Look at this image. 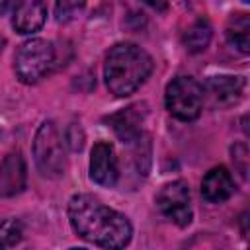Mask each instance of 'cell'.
<instances>
[{
  "instance_id": "obj_1",
  "label": "cell",
  "mask_w": 250,
  "mask_h": 250,
  "mask_svg": "<svg viewBox=\"0 0 250 250\" xmlns=\"http://www.w3.org/2000/svg\"><path fill=\"white\" fill-rule=\"evenodd\" d=\"M68 221L80 238L102 248H125L133 236V227L123 213L88 193L70 197Z\"/></svg>"
},
{
  "instance_id": "obj_2",
  "label": "cell",
  "mask_w": 250,
  "mask_h": 250,
  "mask_svg": "<svg viewBox=\"0 0 250 250\" xmlns=\"http://www.w3.org/2000/svg\"><path fill=\"white\" fill-rule=\"evenodd\" d=\"M152 72L150 55L135 43H117L109 49L104 64V78L107 90L117 96H129Z\"/></svg>"
},
{
  "instance_id": "obj_3",
  "label": "cell",
  "mask_w": 250,
  "mask_h": 250,
  "mask_svg": "<svg viewBox=\"0 0 250 250\" xmlns=\"http://www.w3.org/2000/svg\"><path fill=\"white\" fill-rule=\"evenodd\" d=\"M33 158L39 172L47 178H61L66 170L62 139L53 121H43L33 139Z\"/></svg>"
},
{
  "instance_id": "obj_4",
  "label": "cell",
  "mask_w": 250,
  "mask_h": 250,
  "mask_svg": "<svg viewBox=\"0 0 250 250\" xmlns=\"http://www.w3.org/2000/svg\"><path fill=\"white\" fill-rule=\"evenodd\" d=\"M55 62V47L45 39H29L20 45L14 57L16 76L23 84H35L49 74Z\"/></svg>"
},
{
  "instance_id": "obj_5",
  "label": "cell",
  "mask_w": 250,
  "mask_h": 250,
  "mask_svg": "<svg viewBox=\"0 0 250 250\" xmlns=\"http://www.w3.org/2000/svg\"><path fill=\"white\" fill-rule=\"evenodd\" d=\"M166 109L180 121H193L203 109V90L191 76H178L166 86Z\"/></svg>"
},
{
  "instance_id": "obj_6",
  "label": "cell",
  "mask_w": 250,
  "mask_h": 250,
  "mask_svg": "<svg viewBox=\"0 0 250 250\" xmlns=\"http://www.w3.org/2000/svg\"><path fill=\"white\" fill-rule=\"evenodd\" d=\"M156 205L162 211V215L178 227H188L191 223L189 188L184 180H176L162 186V189L156 195Z\"/></svg>"
},
{
  "instance_id": "obj_7",
  "label": "cell",
  "mask_w": 250,
  "mask_h": 250,
  "mask_svg": "<svg viewBox=\"0 0 250 250\" xmlns=\"http://www.w3.org/2000/svg\"><path fill=\"white\" fill-rule=\"evenodd\" d=\"M244 84L246 82H244L242 76H230V74L211 76L205 82V86H201V90H203V102L207 98L211 102V105H219V107L234 105L242 98Z\"/></svg>"
},
{
  "instance_id": "obj_8",
  "label": "cell",
  "mask_w": 250,
  "mask_h": 250,
  "mask_svg": "<svg viewBox=\"0 0 250 250\" xmlns=\"http://www.w3.org/2000/svg\"><path fill=\"white\" fill-rule=\"evenodd\" d=\"M145 119H146V105L133 104L117 113H111L107 117V123L123 143H135L143 137Z\"/></svg>"
},
{
  "instance_id": "obj_9",
  "label": "cell",
  "mask_w": 250,
  "mask_h": 250,
  "mask_svg": "<svg viewBox=\"0 0 250 250\" xmlns=\"http://www.w3.org/2000/svg\"><path fill=\"white\" fill-rule=\"evenodd\" d=\"M90 178L105 188H111L119 178L115 150L109 143H96L90 156Z\"/></svg>"
},
{
  "instance_id": "obj_10",
  "label": "cell",
  "mask_w": 250,
  "mask_h": 250,
  "mask_svg": "<svg viewBox=\"0 0 250 250\" xmlns=\"http://www.w3.org/2000/svg\"><path fill=\"white\" fill-rule=\"evenodd\" d=\"M25 160L20 150H14L0 162V197H14L21 193L25 188Z\"/></svg>"
},
{
  "instance_id": "obj_11",
  "label": "cell",
  "mask_w": 250,
  "mask_h": 250,
  "mask_svg": "<svg viewBox=\"0 0 250 250\" xmlns=\"http://www.w3.org/2000/svg\"><path fill=\"white\" fill-rule=\"evenodd\" d=\"M47 20V6L45 0H18L14 8L12 23L18 33L29 35L43 27Z\"/></svg>"
},
{
  "instance_id": "obj_12",
  "label": "cell",
  "mask_w": 250,
  "mask_h": 250,
  "mask_svg": "<svg viewBox=\"0 0 250 250\" xmlns=\"http://www.w3.org/2000/svg\"><path fill=\"white\" fill-rule=\"evenodd\" d=\"M234 193V182L225 166L211 168L201 182V195L209 203H223Z\"/></svg>"
},
{
  "instance_id": "obj_13",
  "label": "cell",
  "mask_w": 250,
  "mask_h": 250,
  "mask_svg": "<svg viewBox=\"0 0 250 250\" xmlns=\"http://www.w3.org/2000/svg\"><path fill=\"white\" fill-rule=\"evenodd\" d=\"M227 39L232 47H236L240 53L250 51V18L248 14H232L227 23Z\"/></svg>"
},
{
  "instance_id": "obj_14",
  "label": "cell",
  "mask_w": 250,
  "mask_h": 250,
  "mask_svg": "<svg viewBox=\"0 0 250 250\" xmlns=\"http://www.w3.org/2000/svg\"><path fill=\"white\" fill-rule=\"evenodd\" d=\"M213 35V27L205 18H199L197 21H193L186 33H184V45L189 53H201L207 49L209 41Z\"/></svg>"
},
{
  "instance_id": "obj_15",
  "label": "cell",
  "mask_w": 250,
  "mask_h": 250,
  "mask_svg": "<svg viewBox=\"0 0 250 250\" xmlns=\"http://www.w3.org/2000/svg\"><path fill=\"white\" fill-rule=\"evenodd\" d=\"M23 236V227L18 219H6L0 223V248L16 246Z\"/></svg>"
},
{
  "instance_id": "obj_16",
  "label": "cell",
  "mask_w": 250,
  "mask_h": 250,
  "mask_svg": "<svg viewBox=\"0 0 250 250\" xmlns=\"http://www.w3.org/2000/svg\"><path fill=\"white\" fill-rule=\"evenodd\" d=\"M84 6H86V0H57L55 18L57 21H70L84 10Z\"/></svg>"
},
{
  "instance_id": "obj_17",
  "label": "cell",
  "mask_w": 250,
  "mask_h": 250,
  "mask_svg": "<svg viewBox=\"0 0 250 250\" xmlns=\"http://www.w3.org/2000/svg\"><path fill=\"white\" fill-rule=\"evenodd\" d=\"M66 143H68V146L76 152V150H82V146H84V131H82V127L78 125V123H72L68 129H66Z\"/></svg>"
},
{
  "instance_id": "obj_18",
  "label": "cell",
  "mask_w": 250,
  "mask_h": 250,
  "mask_svg": "<svg viewBox=\"0 0 250 250\" xmlns=\"http://www.w3.org/2000/svg\"><path fill=\"white\" fill-rule=\"evenodd\" d=\"M141 2H145L146 6H150V8L158 10V12H164L168 8V2L166 0H141Z\"/></svg>"
},
{
  "instance_id": "obj_19",
  "label": "cell",
  "mask_w": 250,
  "mask_h": 250,
  "mask_svg": "<svg viewBox=\"0 0 250 250\" xmlns=\"http://www.w3.org/2000/svg\"><path fill=\"white\" fill-rule=\"evenodd\" d=\"M14 2H16V0H0V16L6 14V12L14 6Z\"/></svg>"
},
{
  "instance_id": "obj_20",
  "label": "cell",
  "mask_w": 250,
  "mask_h": 250,
  "mask_svg": "<svg viewBox=\"0 0 250 250\" xmlns=\"http://www.w3.org/2000/svg\"><path fill=\"white\" fill-rule=\"evenodd\" d=\"M242 2H244V4H248V2H250V0H242Z\"/></svg>"
}]
</instances>
